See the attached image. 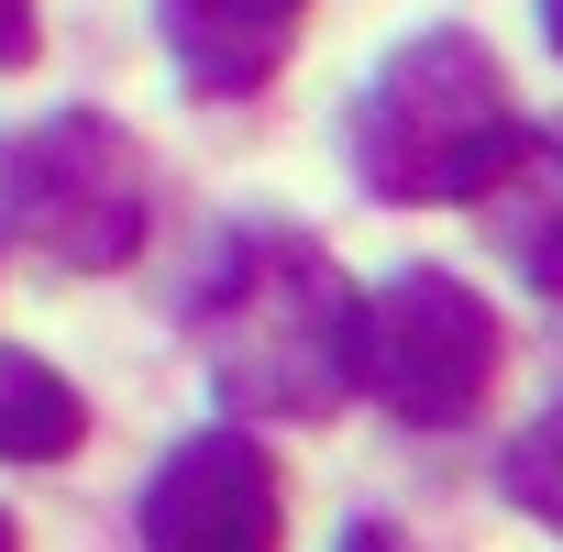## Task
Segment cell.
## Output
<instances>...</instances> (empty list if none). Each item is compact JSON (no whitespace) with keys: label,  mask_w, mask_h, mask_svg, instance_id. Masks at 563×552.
Here are the masks:
<instances>
[{"label":"cell","mask_w":563,"mask_h":552,"mask_svg":"<svg viewBox=\"0 0 563 552\" xmlns=\"http://www.w3.org/2000/svg\"><path fill=\"white\" fill-rule=\"evenodd\" d=\"M354 321H365V299L343 288V265L321 243L232 232L210 299H199L221 409L232 420H332L354 387Z\"/></svg>","instance_id":"cell-1"},{"label":"cell","mask_w":563,"mask_h":552,"mask_svg":"<svg viewBox=\"0 0 563 552\" xmlns=\"http://www.w3.org/2000/svg\"><path fill=\"white\" fill-rule=\"evenodd\" d=\"M276 519H288L276 464L243 431L177 442L144 486V552H276Z\"/></svg>","instance_id":"cell-5"},{"label":"cell","mask_w":563,"mask_h":552,"mask_svg":"<svg viewBox=\"0 0 563 552\" xmlns=\"http://www.w3.org/2000/svg\"><path fill=\"white\" fill-rule=\"evenodd\" d=\"M89 442V398L45 354H0V453L12 464H67Z\"/></svg>","instance_id":"cell-8"},{"label":"cell","mask_w":563,"mask_h":552,"mask_svg":"<svg viewBox=\"0 0 563 552\" xmlns=\"http://www.w3.org/2000/svg\"><path fill=\"white\" fill-rule=\"evenodd\" d=\"M45 23H34V0H0V67H34Z\"/></svg>","instance_id":"cell-10"},{"label":"cell","mask_w":563,"mask_h":552,"mask_svg":"<svg viewBox=\"0 0 563 552\" xmlns=\"http://www.w3.org/2000/svg\"><path fill=\"white\" fill-rule=\"evenodd\" d=\"M0 552H23V541H12V519H0Z\"/></svg>","instance_id":"cell-13"},{"label":"cell","mask_w":563,"mask_h":552,"mask_svg":"<svg viewBox=\"0 0 563 552\" xmlns=\"http://www.w3.org/2000/svg\"><path fill=\"white\" fill-rule=\"evenodd\" d=\"M497 486H508L541 530H563V409H541V420L497 453Z\"/></svg>","instance_id":"cell-9"},{"label":"cell","mask_w":563,"mask_h":552,"mask_svg":"<svg viewBox=\"0 0 563 552\" xmlns=\"http://www.w3.org/2000/svg\"><path fill=\"white\" fill-rule=\"evenodd\" d=\"M299 12H310V0H155L166 56L188 67L199 100H254L276 67H288Z\"/></svg>","instance_id":"cell-6"},{"label":"cell","mask_w":563,"mask_h":552,"mask_svg":"<svg viewBox=\"0 0 563 552\" xmlns=\"http://www.w3.org/2000/svg\"><path fill=\"white\" fill-rule=\"evenodd\" d=\"M343 552H398V541H387V530H354V541H343Z\"/></svg>","instance_id":"cell-12"},{"label":"cell","mask_w":563,"mask_h":552,"mask_svg":"<svg viewBox=\"0 0 563 552\" xmlns=\"http://www.w3.org/2000/svg\"><path fill=\"white\" fill-rule=\"evenodd\" d=\"M0 232H23L34 254L111 276L144 254V155L100 111H45L23 133H0Z\"/></svg>","instance_id":"cell-3"},{"label":"cell","mask_w":563,"mask_h":552,"mask_svg":"<svg viewBox=\"0 0 563 552\" xmlns=\"http://www.w3.org/2000/svg\"><path fill=\"white\" fill-rule=\"evenodd\" d=\"M519 144H530V122H519V100H508V78H497V56L475 34L398 45L365 78L354 122H343L354 177L376 199H398V210H442V199H475L486 210L497 177L519 166Z\"/></svg>","instance_id":"cell-2"},{"label":"cell","mask_w":563,"mask_h":552,"mask_svg":"<svg viewBox=\"0 0 563 552\" xmlns=\"http://www.w3.org/2000/svg\"><path fill=\"white\" fill-rule=\"evenodd\" d=\"M541 34H552V56H563V0H541Z\"/></svg>","instance_id":"cell-11"},{"label":"cell","mask_w":563,"mask_h":552,"mask_svg":"<svg viewBox=\"0 0 563 552\" xmlns=\"http://www.w3.org/2000/svg\"><path fill=\"white\" fill-rule=\"evenodd\" d=\"M354 387L398 431H464L497 387V310L442 265H398L354 321Z\"/></svg>","instance_id":"cell-4"},{"label":"cell","mask_w":563,"mask_h":552,"mask_svg":"<svg viewBox=\"0 0 563 552\" xmlns=\"http://www.w3.org/2000/svg\"><path fill=\"white\" fill-rule=\"evenodd\" d=\"M486 221H497V243H508V265L530 276V288H552L563 299V144H519V166L497 177V199H486Z\"/></svg>","instance_id":"cell-7"}]
</instances>
